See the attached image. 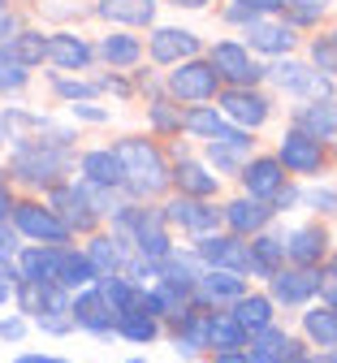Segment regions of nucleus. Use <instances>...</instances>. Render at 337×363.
I'll list each match as a JSON object with an SVG mask.
<instances>
[{
  "instance_id": "nucleus-8",
  "label": "nucleus",
  "mask_w": 337,
  "mask_h": 363,
  "mask_svg": "<svg viewBox=\"0 0 337 363\" xmlns=\"http://www.w3.org/2000/svg\"><path fill=\"white\" fill-rule=\"evenodd\" d=\"M247 294V277L243 272H229V268H204L199 272V281H195V294H190V303L212 311L221 303H233V298H243Z\"/></svg>"
},
{
  "instance_id": "nucleus-2",
  "label": "nucleus",
  "mask_w": 337,
  "mask_h": 363,
  "mask_svg": "<svg viewBox=\"0 0 337 363\" xmlns=\"http://www.w3.org/2000/svg\"><path fill=\"white\" fill-rule=\"evenodd\" d=\"M70 169H74V156L57 139H18L13 164H9V173L18 182H26V186H48V191L61 186Z\"/></svg>"
},
{
  "instance_id": "nucleus-17",
  "label": "nucleus",
  "mask_w": 337,
  "mask_h": 363,
  "mask_svg": "<svg viewBox=\"0 0 337 363\" xmlns=\"http://www.w3.org/2000/svg\"><path fill=\"white\" fill-rule=\"evenodd\" d=\"M221 212H225L229 234H238V238H251V234L268 230V220H272V208H268L264 199H251V195H243V199L225 203Z\"/></svg>"
},
{
  "instance_id": "nucleus-25",
  "label": "nucleus",
  "mask_w": 337,
  "mask_h": 363,
  "mask_svg": "<svg viewBox=\"0 0 337 363\" xmlns=\"http://www.w3.org/2000/svg\"><path fill=\"white\" fill-rule=\"evenodd\" d=\"M294 125L307 130L311 139H333V134H337V104H328V100H307V104L294 108Z\"/></svg>"
},
{
  "instance_id": "nucleus-35",
  "label": "nucleus",
  "mask_w": 337,
  "mask_h": 363,
  "mask_svg": "<svg viewBox=\"0 0 337 363\" xmlns=\"http://www.w3.org/2000/svg\"><path fill=\"white\" fill-rule=\"evenodd\" d=\"M182 130H190L195 139H216V134L225 130V117H221V108H212V104H195V108L182 113Z\"/></svg>"
},
{
  "instance_id": "nucleus-47",
  "label": "nucleus",
  "mask_w": 337,
  "mask_h": 363,
  "mask_svg": "<svg viewBox=\"0 0 337 363\" xmlns=\"http://www.w3.org/2000/svg\"><path fill=\"white\" fill-rule=\"evenodd\" d=\"M307 208H316V212H337V195L333 191H307V195H299Z\"/></svg>"
},
{
  "instance_id": "nucleus-12",
  "label": "nucleus",
  "mask_w": 337,
  "mask_h": 363,
  "mask_svg": "<svg viewBox=\"0 0 337 363\" xmlns=\"http://www.w3.org/2000/svg\"><path fill=\"white\" fill-rule=\"evenodd\" d=\"M268 100L260 96L255 86H229L225 96H221V117L225 121H233L238 130H260L264 121H268Z\"/></svg>"
},
{
  "instance_id": "nucleus-60",
  "label": "nucleus",
  "mask_w": 337,
  "mask_h": 363,
  "mask_svg": "<svg viewBox=\"0 0 337 363\" xmlns=\"http://www.w3.org/2000/svg\"><path fill=\"white\" fill-rule=\"evenodd\" d=\"M0 143H5V117H0Z\"/></svg>"
},
{
  "instance_id": "nucleus-20",
  "label": "nucleus",
  "mask_w": 337,
  "mask_h": 363,
  "mask_svg": "<svg viewBox=\"0 0 337 363\" xmlns=\"http://www.w3.org/2000/svg\"><path fill=\"white\" fill-rule=\"evenodd\" d=\"M328 251V234L320 230V225H303V230H294L290 238H285V259H290L294 268H316Z\"/></svg>"
},
{
  "instance_id": "nucleus-23",
  "label": "nucleus",
  "mask_w": 337,
  "mask_h": 363,
  "mask_svg": "<svg viewBox=\"0 0 337 363\" xmlns=\"http://www.w3.org/2000/svg\"><path fill=\"white\" fill-rule=\"evenodd\" d=\"M247 43L255 52H268V57H285L294 48V30L290 26H277V22H264V18H251L247 22Z\"/></svg>"
},
{
  "instance_id": "nucleus-32",
  "label": "nucleus",
  "mask_w": 337,
  "mask_h": 363,
  "mask_svg": "<svg viewBox=\"0 0 337 363\" xmlns=\"http://www.w3.org/2000/svg\"><path fill=\"white\" fill-rule=\"evenodd\" d=\"M303 333L311 346H337V307L333 303H320L311 311H303Z\"/></svg>"
},
{
  "instance_id": "nucleus-42",
  "label": "nucleus",
  "mask_w": 337,
  "mask_h": 363,
  "mask_svg": "<svg viewBox=\"0 0 337 363\" xmlns=\"http://www.w3.org/2000/svg\"><path fill=\"white\" fill-rule=\"evenodd\" d=\"M311 61H316V69H320L324 78H337V43H333L328 35L311 43Z\"/></svg>"
},
{
  "instance_id": "nucleus-46",
  "label": "nucleus",
  "mask_w": 337,
  "mask_h": 363,
  "mask_svg": "<svg viewBox=\"0 0 337 363\" xmlns=\"http://www.w3.org/2000/svg\"><path fill=\"white\" fill-rule=\"evenodd\" d=\"M13 286H18V264L13 259H0V303H9Z\"/></svg>"
},
{
  "instance_id": "nucleus-45",
  "label": "nucleus",
  "mask_w": 337,
  "mask_h": 363,
  "mask_svg": "<svg viewBox=\"0 0 337 363\" xmlns=\"http://www.w3.org/2000/svg\"><path fill=\"white\" fill-rule=\"evenodd\" d=\"M100 82H70V78H57V96L65 100H91V96H100Z\"/></svg>"
},
{
  "instance_id": "nucleus-22",
  "label": "nucleus",
  "mask_w": 337,
  "mask_h": 363,
  "mask_svg": "<svg viewBox=\"0 0 337 363\" xmlns=\"http://www.w3.org/2000/svg\"><path fill=\"white\" fill-rule=\"evenodd\" d=\"M247 329L233 320L229 311H208V350L216 354H233V350H247Z\"/></svg>"
},
{
  "instance_id": "nucleus-44",
  "label": "nucleus",
  "mask_w": 337,
  "mask_h": 363,
  "mask_svg": "<svg viewBox=\"0 0 337 363\" xmlns=\"http://www.w3.org/2000/svg\"><path fill=\"white\" fill-rule=\"evenodd\" d=\"M281 9L290 13L294 22H316L328 9V0H281Z\"/></svg>"
},
{
  "instance_id": "nucleus-4",
  "label": "nucleus",
  "mask_w": 337,
  "mask_h": 363,
  "mask_svg": "<svg viewBox=\"0 0 337 363\" xmlns=\"http://www.w3.org/2000/svg\"><path fill=\"white\" fill-rule=\"evenodd\" d=\"M48 208L57 212V220L65 225L70 234H91L95 225H100V212H95V203L87 199L82 186H74V182H61V186L48 191Z\"/></svg>"
},
{
  "instance_id": "nucleus-56",
  "label": "nucleus",
  "mask_w": 337,
  "mask_h": 363,
  "mask_svg": "<svg viewBox=\"0 0 337 363\" xmlns=\"http://www.w3.org/2000/svg\"><path fill=\"white\" fill-rule=\"evenodd\" d=\"M216 363H251L247 350H233V354H216Z\"/></svg>"
},
{
  "instance_id": "nucleus-21",
  "label": "nucleus",
  "mask_w": 337,
  "mask_h": 363,
  "mask_svg": "<svg viewBox=\"0 0 337 363\" xmlns=\"http://www.w3.org/2000/svg\"><path fill=\"white\" fill-rule=\"evenodd\" d=\"M173 186H177L182 195H190V199H212V195L221 191V177L208 173V164L182 156V164L173 169Z\"/></svg>"
},
{
  "instance_id": "nucleus-5",
  "label": "nucleus",
  "mask_w": 337,
  "mask_h": 363,
  "mask_svg": "<svg viewBox=\"0 0 337 363\" xmlns=\"http://www.w3.org/2000/svg\"><path fill=\"white\" fill-rule=\"evenodd\" d=\"M216 86H221V74L212 69V61H199V57L177 61V69L169 74V91H173L177 100H186V104H204V100H212Z\"/></svg>"
},
{
  "instance_id": "nucleus-49",
  "label": "nucleus",
  "mask_w": 337,
  "mask_h": 363,
  "mask_svg": "<svg viewBox=\"0 0 337 363\" xmlns=\"http://www.w3.org/2000/svg\"><path fill=\"white\" fill-rule=\"evenodd\" d=\"M35 320H39L43 333H70V329H74L70 315H35Z\"/></svg>"
},
{
  "instance_id": "nucleus-30",
  "label": "nucleus",
  "mask_w": 337,
  "mask_h": 363,
  "mask_svg": "<svg viewBox=\"0 0 337 363\" xmlns=\"http://www.w3.org/2000/svg\"><path fill=\"white\" fill-rule=\"evenodd\" d=\"M229 315H233V320L243 325L247 333H260V329L272 325L277 311H272V298H268V294H243V298H233V311H229Z\"/></svg>"
},
{
  "instance_id": "nucleus-13",
  "label": "nucleus",
  "mask_w": 337,
  "mask_h": 363,
  "mask_svg": "<svg viewBox=\"0 0 337 363\" xmlns=\"http://www.w3.org/2000/svg\"><path fill=\"white\" fill-rule=\"evenodd\" d=\"M272 303H285V307H303V303H311L316 294H320V272L316 268H281V272H272Z\"/></svg>"
},
{
  "instance_id": "nucleus-16",
  "label": "nucleus",
  "mask_w": 337,
  "mask_h": 363,
  "mask_svg": "<svg viewBox=\"0 0 337 363\" xmlns=\"http://www.w3.org/2000/svg\"><path fill=\"white\" fill-rule=\"evenodd\" d=\"M238 177H243V186L251 199H272L281 186H285V169L277 156H251L243 169H238Z\"/></svg>"
},
{
  "instance_id": "nucleus-6",
  "label": "nucleus",
  "mask_w": 337,
  "mask_h": 363,
  "mask_svg": "<svg viewBox=\"0 0 337 363\" xmlns=\"http://www.w3.org/2000/svg\"><path fill=\"white\" fill-rule=\"evenodd\" d=\"M281 91H294V96H303V100H328L333 96V78H324L320 69H307L303 61H277L272 69H264Z\"/></svg>"
},
{
  "instance_id": "nucleus-15",
  "label": "nucleus",
  "mask_w": 337,
  "mask_h": 363,
  "mask_svg": "<svg viewBox=\"0 0 337 363\" xmlns=\"http://www.w3.org/2000/svg\"><path fill=\"white\" fill-rule=\"evenodd\" d=\"M199 35H190V30H177V26H160L148 43V52L156 65H177V61H190V57H199Z\"/></svg>"
},
{
  "instance_id": "nucleus-50",
  "label": "nucleus",
  "mask_w": 337,
  "mask_h": 363,
  "mask_svg": "<svg viewBox=\"0 0 337 363\" xmlns=\"http://www.w3.org/2000/svg\"><path fill=\"white\" fill-rule=\"evenodd\" d=\"M294 203H299V191H294V186H281V191L272 195V212H290Z\"/></svg>"
},
{
  "instance_id": "nucleus-24",
  "label": "nucleus",
  "mask_w": 337,
  "mask_h": 363,
  "mask_svg": "<svg viewBox=\"0 0 337 363\" xmlns=\"http://www.w3.org/2000/svg\"><path fill=\"white\" fill-rule=\"evenodd\" d=\"M87 259L95 264V272H100V277H113V272H121V268H126L130 247H126L117 234H95V238H91V247H87Z\"/></svg>"
},
{
  "instance_id": "nucleus-58",
  "label": "nucleus",
  "mask_w": 337,
  "mask_h": 363,
  "mask_svg": "<svg viewBox=\"0 0 337 363\" xmlns=\"http://www.w3.org/2000/svg\"><path fill=\"white\" fill-rule=\"evenodd\" d=\"M320 363H337V346H328V350L320 354Z\"/></svg>"
},
{
  "instance_id": "nucleus-10",
  "label": "nucleus",
  "mask_w": 337,
  "mask_h": 363,
  "mask_svg": "<svg viewBox=\"0 0 337 363\" xmlns=\"http://www.w3.org/2000/svg\"><path fill=\"white\" fill-rule=\"evenodd\" d=\"M208 61H212V69L221 74V82H229V86H255V82L264 78V69L251 61V52L243 48V43H233V39H221Z\"/></svg>"
},
{
  "instance_id": "nucleus-31",
  "label": "nucleus",
  "mask_w": 337,
  "mask_h": 363,
  "mask_svg": "<svg viewBox=\"0 0 337 363\" xmlns=\"http://www.w3.org/2000/svg\"><path fill=\"white\" fill-rule=\"evenodd\" d=\"M285 350H290V337H285V329H277V325L247 337V359L251 363H285Z\"/></svg>"
},
{
  "instance_id": "nucleus-57",
  "label": "nucleus",
  "mask_w": 337,
  "mask_h": 363,
  "mask_svg": "<svg viewBox=\"0 0 337 363\" xmlns=\"http://www.w3.org/2000/svg\"><path fill=\"white\" fill-rule=\"evenodd\" d=\"M169 5H177V9H204L208 0H169Z\"/></svg>"
},
{
  "instance_id": "nucleus-43",
  "label": "nucleus",
  "mask_w": 337,
  "mask_h": 363,
  "mask_svg": "<svg viewBox=\"0 0 337 363\" xmlns=\"http://www.w3.org/2000/svg\"><path fill=\"white\" fill-rule=\"evenodd\" d=\"M13 298H18V307H22L26 315H43V286L18 281V286H13Z\"/></svg>"
},
{
  "instance_id": "nucleus-37",
  "label": "nucleus",
  "mask_w": 337,
  "mask_h": 363,
  "mask_svg": "<svg viewBox=\"0 0 337 363\" xmlns=\"http://www.w3.org/2000/svg\"><path fill=\"white\" fill-rule=\"evenodd\" d=\"M9 52L18 57V65L35 69V65H43V57H48V39H43L39 30H18V35L9 39Z\"/></svg>"
},
{
  "instance_id": "nucleus-36",
  "label": "nucleus",
  "mask_w": 337,
  "mask_h": 363,
  "mask_svg": "<svg viewBox=\"0 0 337 363\" xmlns=\"http://www.w3.org/2000/svg\"><path fill=\"white\" fill-rule=\"evenodd\" d=\"M95 290L104 294V303L121 315V311H130L134 307V294H138V286L134 281H126L121 272H113V277H95Z\"/></svg>"
},
{
  "instance_id": "nucleus-62",
  "label": "nucleus",
  "mask_w": 337,
  "mask_h": 363,
  "mask_svg": "<svg viewBox=\"0 0 337 363\" xmlns=\"http://www.w3.org/2000/svg\"><path fill=\"white\" fill-rule=\"evenodd\" d=\"M328 39H333V43H337V30H333V35H328Z\"/></svg>"
},
{
  "instance_id": "nucleus-18",
  "label": "nucleus",
  "mask_w": 337,
  "mask_h": 363,
  "mask_svg": "<svg viewBox=\"0 0 337 363\" xmlns=\"http://www.w3.org/2000/svg\"><path fill=\"white\" fill-rule=\"evenodd\" d=\"M13 264H18V281L53 286V281H57V268H61V247H43V242H35V247L18 251Z\"/></svg>"
},
{
  "instance_id": "nucleus-28",
  "label": "nucleus",
  "mask_w": 337,
  "mask_h": 363,
  "mask_svg": "<svg viewBox=\"0 0 337 363\" xmlns=\"http://www.w3.org/2000/svg\"><path fill=\"white\" fill-rule=\"evenodd\" d=\"M95 264L87 259V251H70V247H61V268H57V286H65L70 294H78V290H87V286H95Z\"/></svg>"
},
{
  "instance_id": "nucleus-7",
  "label": "nucleus",
  "mask_w": 337,
  "mask_h": 363,
  "mask_svg": "<svg viewBox=\"0 0 337 363\" xmlns=\"http://www.w3.org/2000/svg\"><path fill=\"white\" fill-rule=\"evenodd\" d=\"M277 160H281L285 173H303V177H311V173H320V164H324V143L311 139L307 130L294 125V130H285V134H281Z\"/></svg>"
},
{
  "instance_id": "nucleus-9",
  "label": "nucleus",
  "mask_w": 337,
  "mask_h": 363,
  "mask_svg": "<svg viewBox=\"0 0 337 363\" xmlns=\"http://www.w3.org/2000/svg\"><path fill=\"white\" fill-rule=\"evenodd\" d=\"M165 212V220L169 225H182V230H190V234H216L221 225H225V212L216 208V203H208V199H190V195H177L169 208H160Z\"/></svg>"
},
{
  "instance_id": "nucleus-61",
  "label": "nucleus",
  "mask_w": 337,
  "mask_h": 363,
  "mask_svg": "<svg viewBox=\"0 0 337 363\" xmlns=\"http://www.w3.org/2000/svg\"><path fill=\"white\" fill-rule=\"evenodd\" d=\"M5 9H9V0H0V13H5Z\"/></svg>"
},
{
  "instance_id": "nucleus-26",
  "label": "nucleus",
  "mask_w": 337,
  "mask_h": 363,
  "mask_svg": "<svg viewBox=\"0 0 337 363\" xmlns=\"http://www.w3.org/2000/svg\"><path fill=\"white\" fill-rule=\"evenodd\" d=\"M82 182H91V186H109L117 191L121 186V164L113 156V147H95V152H82Z\"/></svg>"
},
{
  "instance_id": "nucleus-48",
  "label": "nucleus",
  "mask_w": 337,
  "mask_h": 363,
  "mask_svg": "<svg viewBox=\"0 0 337 363\" xmlns=\"http://www.w3.org/2000/svg\"><path fill=\"white\" fill-rule=\"evenodd\" d=\"M22 247H18V230H9L5 220H0V259H13Z\"/></svg>"
},
{
  "instance_id": "nucleus-40",
  "label": "nucleus",
  "mask_w": 337,
  "mask_h": 363,
  "mask_svg": "<svg viewBox=\"0 0 337 363\" xmlns=\"http://www.w3.org/2000/svg\"><path fill=\"white\" fill-rule=\"evenodd\" d=\"M272 9H281V0H229L225 18L229 22H251V18H264Z\"/></svg>"
},
{
  "instance_id": "nucleus-14",
  "label": "nucleus",
  "mask_w": 337,
  "mask_h": 363,
  "mask_svg": "<svg viewBox=\"0 0 337 363\" xmlns=\"http://www.w3.org/2000/svg\"><path fill=\"white\" fill-rule=\"evenodd\" d=\"M195 255L208 268H229V272H247V242L238 234H204Z\"/></svg>"
},
{
  "instance_id": "nucleus-38",
  "label": "nucleus",
  "mask_w": 337,
  "mask_h": 363,
  "mask_svg": "<svg viewBox=\"0 0 337 363\" xmlns=\"http://www.w3.org/2000/svg\"><path fill=\"white\" fill-rule=\"evenodd\" d=\"M208 160H212L221 173H238V169L251 160V147H247V143H208Z\"/></svg>"
},
{
  "instance_id": "nucleus-41",
  "label": "nucleus",
  "mask_w": 337,
  "mask_h": 363,
  "mask_svg": "<svg viewBox=\"0 0 337 363\" xmlns=\"http://www.w3.org/2000/svg\"><path fill=\"white\" fill-rule=\"evenodd\" d=\"M148 117H152V125H156L160 134H182V113H177L169 100H156V104L148 108Z\"/></svg>"
},
{
  "instance_id": "nucleus-52",
  "label": "nucleus",
  "mask_w": 337,
  "mask_h": 363,
  "mask_svg": "<svg viewBox=\"0 0 337 363\" xmlns=\"http://www.w3.org/2000/svg\"><path fill=\"white\" fill-rule=\"evenodd\" d=\"M74 117H82V121H109V108H91V104H74Z\"/></svg>"
},
{
  "instance_id": "nucleus-34",
  "label": "nucleus",
  "mask_w": 337,
  "mask_h": 363,
  "mask_svg": "<svg viewBox=\"0 0 337 363\" xmlns=\"http://www.w3.org/2000/svg\"><path fill=\"white\" fill-rule=\"evenodd\" d=\"M100 57H104L113 69H130V65H138V57H143V43H138L134 35H104Z\"/></svg>"
},
{
  "instance_id": "nucleus-33",
  "label": "nucleus",
  "mask_w": 337,
  "mask_h": 363,
  "mask_svg": "<svg viewBox=\"0 0 337 363\" xmlns=\"http://www.w3.org/2000/svg\"><path fill=\"white\" fill-rule=\"evenodd\" d=\"M113 333H121L126 342H134V346H148V342H156L160 337V320L156 315H143V311H121L117 315V325H113Z\"/></svg>"
},
{
  "instance_id": "nucleus-27",
  "label": "nucleus",
  "mask_w": 337,
  "mask_h": 363,
  "mask_svg": "<svg viewBox=\"0 0 337 363\" xmlns=\"http://www.w3.org/2000/svg\"><path fill=\"white\" fill-rule=\"evenodd\" d=\"M95 13L121 22V26H152L156 22V0H100Z\"/></svg>"
},
{
  "instance_id": "nucleus-19",
  "label": "nucleus",
  "mask_w": 337,
  "mask_h": 363,
  "mask_svg": "<svg viewBox=\"0 0 337 363\" xmlns=\"http://www.w3.org/2000/svg\"><path fill=\"white\" fill-rule=\"evenodd\" d=\"M285 268V238H277V234H251V242H247V272H255V277H272V272H281Z\"/></svg>"
},
{
  "instance_id": "nucleus-39",
  "label": "nucleus",
  "mask_w": 337,
  "mask_h": 363,
  "mask_svg": "<svg viewBox=\"0 0 337 363\" xmlns=\"http://www.w3.org/2000/svg\"><path fill=\"white\" fill-rule=\"evenodd\" d=\"M31 78L26 65H18V57L9 52V43H0V91H22Z\"/></svg>"
},
{
  "instance_id": "nucleus-3",
  "label": "nucleus",
  "mask_w": 337,
  "mask_h": 363,
  "mask_svg": "<svg viewBox=\"0 0 337 363\" xmlns=\"http://www.w3.org/2000/svg\"><path fill=\"white\" fill-rule=\"evenodd\" d=\"M13 230L22 234V238H31V242H43V247H65L74 234L65 230V225L57 220V212L48 208V203H35V199H22V203H13Z\"/></svg>"
},
{
  "instance_id": "nucleus-53",
  "label": "nucleus",
  "mask_w": 337,
  "mask_h": 363,
  "mask_svg": "<svg viewBox=\"0 0 337 363\" xmlns=\"http://www.w3.org/2000/svg\"><path fill=\"white\" fill-rule=\"evenodd\" d=\"M18 35V18H9V9L5 13H0V43H9Z\"/></svg>"
},
{
  "instance_id": "nucleus-1",
  "label": "nucleus",
  "mask_w": 337,
  "mask_h": 363,
  "mask_svg": "<svg viewBox=\"0 0 337 363\" xmlns=\"http://www.w3.org/2000/svg\"><path fill=\"white\" fill-rule=\"evenodd\" d=\"M113 156L121 164V186L134 195V199H156L173 186V169L165 160V152L152 143V139H117L113 143Z\"/></svg>"
},
{
  "instance_id": "nucleus-54",
  "label": "nucleus",
  "mask_w": 337,
  "mask_h": 363,
  "mask_svg": "<svg viewBox=\"0 0 337 363\" xmlns=\"http://www.w3.org/2000/svg\"><path fill=\"white\" fill-rule=\"evenodd\" d=\"M0 173H5V169H0ZM9 212H13V195L5 186V177H0V220H9Z\"/></svg>"
},
{
  "instance_id": "nucleus-55",
  "label": "nucleus",
  "mask_w": 337,
  "mask_h": 363,
  "mask_svg": "<svg viewBox=\"0 0 337 363\" xmlns=\"http://www.w3.org/2000/svg\"><path fill=\"white\" fill-rule=\"evenodd\" d=\"M18 363H70V359H53V354H18Z\"/></svg>"
},
{
  "instance_id": "nucleus-63",
  "label": "nucleus",
  "mask_w": 337,
  "mask_h": 363,
  "mask_svg": "<svg viewBox=\"0 0 337 363\" xmlns=\"http://www.w3.org/2000/svg\"><path fill=\"white\" fill-rule=\"evenodd\" d=\"M130 363H143V359H130Z\"/></svg>"
},
{
  "instance_id": "nucleus-59",
  "label": "nucleus",
  "mask_w": 337,
  "mask_h": 363,
  "mask_svg": "<svg viewBox=\"0 0 337 363\" xmlns=\"http://www.w3.org/2000/svg\"><path fill=\"white\" fill-rule=\"evenodd\" d=\"M328 272H333V277H337V251H333V259H328Z\"/></svg>"
},
{
  "instance_id": "nucleus-51",
  "label": "nucleus",
  "mask_w": 337,
  "mask_h": 363,
  "mask_svg": "<svg viewBox=\"0 0 337 363\" xmlns=\"http://www.w3.org/2000/svg\"><path fill=\"white\" fill-rule=\"evenodd\" d=\"M0 337H5V342H22L26 337V320H0Z\"/></svg>"
},
{
  "instance_id": "nucleus-11",
  "label": "nucleus",
  "mask_w": 337,
  "mask_h": 363,
  "mask_svg": "<svg viewBox=\"0 0 337 363\" xmlns=\"http://www.w3.org/2000/svg\"><path fill=\"white\" fill-rule=\"evenodd\" d=\"M70 320H74V329H87L95 337H109L113 325H117V311L104 303V294L95 286H87V290H78L70 298Z\"/></svg>"
},
{
  "instance_id": "nucleus-29",
  "label": "nucleus",
  "mask_w": 337,
  "mask_h": 363,
  "mask_svg": "<svg viewBox=\"0 0 337 363\" xmlns=\"http://www.w3.org/2000/svg\"><path fill=\"white\" fill-rule=\"evenodd\" d=\"M48 61L57 69H87L91 65V43L78 35H48Z\"/></svg>"
}]
</instances>
